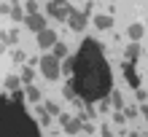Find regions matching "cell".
<instances>
[{"label": "cell", "instance_id": "5", "mask_svg": "<svg viewBox=\"0 0 148 137\" xmlns=\"http://www.w3.org/2000/svg\"><path fill=\"white\" fill-rule=\"evenodd\" d=\"M67 24H70L73 32H81L86 27V11H70V16H67Z\"/></svg>", "mask_w": 148, "mask_h": 137}, {"label": "cell", "instance_id": "10", "mask_svg": "<svg viewBox=\"0 0 148 137\" xmlns=\"http://www.w3.org/2000/svg\"><path fill=\"white\" fill-rule=\"evenodd\" d=\"M143 32H145V27H143V24H137V22H135V24H129L127 35L132 38V40H140V38H143Z\"/></svg>", "mask_w": 148, "mask_h": 137}, {"label": "cell", "instance_id": "26", "mask_svg": "<svg viewBox=\"0 0 148 137\" xmlns=\"http://www.w3.org/2000/svg\"><path fill=\"white\" fill-rule=\"evenodd\" d=\"M102 137H113V132H110V126H102Z\"/></svg>", "mask_w": 148, "mask_h": 137}, {"label": "cell", "instance_id": "18", "mask_svg": "<svg viewBox=\"0 0 148 137\" xmlns=\"http://www.w3.org/2000/svg\"><path fill=\"white\" fill-rule=\"evenodd\" d=\"M137 51H140V46H137V43H132V46L127 48V57H129V59H135V57H137Z\"/></svg>", "mask_w": 148, "mask_h": 137}, {"label": "cell", "instance_id": "7", "mask_svg": "<svg viewBox=\"0 0 148 137\" xmlns=\"http://www.w3.org/2000/svg\"><path fill=\"white\" fill-rule=\"evenodd\" d=\"M54 43H57V32H54V30L46 27V30L38 32V46H40V48H51Z\"/></svg>", "mask_w": 148, "mask_h": 137}, {"label": "cell", "instance_id": "9", "mask_svg": "<svg viewBox=\"0 0 148 137\" xmlns=\"http://www.w3.org/2000/svg\"><path fill=\"white\" fill-rule=\"evenodd\" d=\"M94 27H97V30H110L113 27V19H110L108 14H97V16H94Z\"/></svg>", "mask_w": 148, "mask_h": 137}, {"label": "cell", "instance_id": "20", "mask_svg": "<svg viewBox=\"0 0 148 137\" xmlns=\"http://www.w3.org/2000/svg\"><path fill=\"white\" fill-rule=\"evenodd\" d=\"M65 97H67V100H73V97H75V91H73V86H70V83L65 86Z\"/></svg>", "mask_w": 148, "mask_h": 137}, {"label": "cell", "instance_id": "11", "mask_svg": "<svg viewBox=\"0 0 148 137\" xmlns=\"http://www.w3.org/2000/svg\"><path fill=\"white\" fill-rule=\"evenodd\" d=\"M24 94H27V100H30V102H40V89L35 86V83H27Z\"/></svg>", "mask_w": 148, "mask_h": 137}, {"label": "cell", "instance_id": "17", "mask_svg": "<svg viewBox=\"0 0 148 137\" xmlns=\"http://www.w3.org/2000/svg\"><path fill=\"white\" fill-rule=\"evenodd\" d=\"M43 108H46V113H49V116H59V108H57V102H46Z\"/></svg>", "mask_w": 148, "mask_h": 137}, {"label": "cell", "instance_id": "19", "mask_svg": "<svg viewBox=\"0 0 148 137\" xmlns=\"http://www.w3.org/2000/svg\"><path fill=\"white\" fill-rule=\"evenodd\" d=\"M8 40H11V43H16V40H19V32H16V30H11V32H8V35H5Z\"/></svg>", "mask_w": 148, "mask_h": 137}, {"label": "cell", "instance_id": "27", "mask_svg": "<svg viewBox=\"0 0 148 137\" xmlns=\"http://www.w3.org/2000/svg\"><path fill=\"white\" fill-rule=\"evenodd\" d=\"M143 116H145V121H148V108L145 105H143Z\"/></svg>", "mask_w": 148, "mask_h": 137}, {"label": "cell", "instance_id": "21", "mask_svg": "<svg viewBox=\"0 0 148 137\" xmlns=\"http://www.w3.org/2000/svg\"><path fill=\"white\" fill-rule=\"evenodd\" d=\"M38 118H40V124H49V113L46 110H38Z\"/></svg>", "mask_w": 148, "mask_h": 137}, {"label": "cell", "instance_id": "25", "mask_svg": "<svg viewBox=\"0 0 148 137\" xmlns=\"http://www.w3.org/2000/svg\"><path fill=\"white\" fill-rule=\"evenodd\" d=\"M113 102H116V108H121V94L119 91H113Z\"/></svg>", "mask_w": 148, "mask_h": 137}, {"label": "cell", "instance_id": "1", "mask_svg": "<svg viewBox=\"0 0 148 137\" xmlns=\"http://www.w3.org/2000/svg\"><path fill=\"white\" fill-rule=\"evenodd\" d=\"M73 81L70 86L75 94H81L86 102H97V100H105L110 94V70H108V62L102 57V46L97 43L94 38H86L78 54L73 57Z\"/></svg>", "mask_w": 148, "mask_h": 137}, {"label": "cell", "instance_id": "23", "mask_svg": "<svg viewBox=\"0 0 148 137\" xmlns=\"http://www.w3.org/2000/svg\"><path fill=\"white\" fill-rule=\"evenodd\" d=\"M14 62H24V54H22V51H14Z\"/></svg>", "mask_w": 148, "mask_h": 137}, {"label": "cell", "instance_id": "13", "mask_svg": "<svg viewBox=\"0 0 148 137\" xmlns=\"http://www.w3.org/2000/svg\"><path fill=\"white\" fill-rule=\"evenodd\" d=\"M19 81H24V83H35V70L27 65V67L22 70V78H19Z\"/></svg>", "mask_w": 148, "mask_h": 137}, {"label": "cell", "instance_id": "22", "mask_svg": "<svg viewBox=\"0 0 148 137\" xmlns=\"http://www.w3.org/2000/svg\"><path fill=\"white\" fill-rule=\"evenodd\" d=\"M22 100H24V94L19 89H14V102H19V105H22Z\"/></svg>", "mask_w": 148, "mask_h": 137}, {"label": "cell", "instance_id": "15", "mask_svg": "<svg viewBox=\"0 0 148 137\" xmlns=\"http://www.w3.org/2000/svg\"><path fill=\"white\" fill-rule=\"evenodd\" d=\"M3 83H5V89H11V91H14V89H19V78H16V75H5V81H3Z\"/></svg>", "mask_w": 148, "mask_h": 137}, {"label": "cell", "instance_id": "2", "mask_svg": "<svg viewBox=\"0 0 148 137\" xmlns=\"http://www.w3.org/2000/svg\"><path fill=\"white\" fill-rule=\"evenodd\" d=\"M0 137H40L38 124L22 110L19 102L0 97Z\"/></svg>", "mask_w": 148, "mask_h": 137}, {"label": "cell", "instance_id": "14", "mask_svg": "<svg viewBox=\"0 0 148 137\" xmlns=\"http://www.w3.org/2000/svg\"><path fill=\"white\" fill-rule=\"evenodd\" d=\"M24 16H27V14H24V8H19V5L11 8V19L14 22H24Z\"/></svg>", "mask_w": 148, "mask_h": 137}, {"label": "cell", "instance_id": "4", "mask_svg": "<svg viewBox=\"0 0 148 137\" xmlns=\"http://www.w3.org/2000/svg\"><path fill=\"white\" fill-rule=\"evenodd\" d=\"M46 11H49V16H51V19H57V22H65L67 16H70V11H73V8L67 5V3H54V0H51Z\"/></svg>", "mask_w": 148, "mask_h": 137}, {"label": "cell", "instance_id": "12", "mask_svg": "<svg viewBox=\"0 0 148 137\" xmlns=\"http://www.w3.org/2000/svg\"><path fill=\"white\" fill-rule=\"evenodd\" d=\"M51 48H54V57L59 59V62H62V59L67 57V46L62 43V40H57V43H54V46H51Z\"/></svg>", "mask_w": 148, "mask_h": 137}, {"label": "cell", "instance_id": "3", "mask_svg": "<svg viewBox=\"0 0 148 137\" xmlns=\"http://www.w3.org/2000/svg\"><path fill=\"white\" fill-rule=\"evenodd\" d=\"M40 73H43V78H49V81H57L59 78V73H62V62L54 57V54H46V57H40Z\"/></svg>", "mask_w": 148, "mask_h": 137}, {"label": "cell", "instance_id": "8", "mask_svg": "<svg viewBox=\"0 0 148 137\" xmlns=\"http://www.w3.org/2000/svg\"><path fill=\"white\" fill-rule=\"evenodd\" d=\"M59 121H62V126H65V132H67V134H78V132H81V121H78V118L59 116Z\"/></svg>", "mask_w": 148, "mask_h": 137}, {"label": "cell", "instance_id": "6", "mask_svg": "<svg viewBox=\"0 0 148 137\" xmlns=\"http://www.w3.org/2000/svg\"><path fill=\"white\" fill-rule=\"evenodd\" d=\"M24 24H27V30L40 32V30H46V16H40V14H27V16H24Z\"/></svg>", "mask_w": 148, "mask_h": 137}, {"label": "cell", "instance_id": "16", "mask_svg": "<svg viewBox=\"0 0 148 137\" xmlns=\"http://www.w3.org/2000/svg\"><path fill=\"white\" fill-rule=\"evenodd\" d=\"M24 14H38V3L35 0H27V3H24Z\"/></svg>", "mask_w": 148, "mask_h": 137}, {"label": "cell", "instance_id": "24", "mask_svg": "<svg viewBox=\"0 0 148 137\" xmlns=\"http://www.w3.org/2000/svg\"><path fill=\"white\" fill-rule=\"evenodd\" d=\"M124 118H127V116H124V113H121V110H119V113L113 116V121H116V124H121V121H124Z\"/></svg>", "mask_w": 148, "mask_h": 137}]
</instances>
